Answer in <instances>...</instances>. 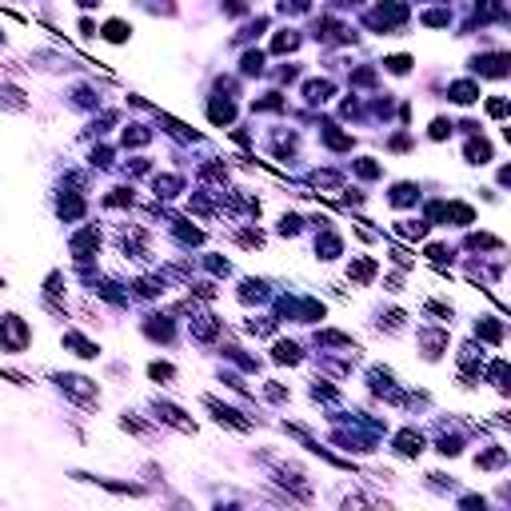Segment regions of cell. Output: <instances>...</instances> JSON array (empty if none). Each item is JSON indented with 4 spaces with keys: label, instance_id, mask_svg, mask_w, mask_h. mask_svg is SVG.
Masks as SVG:
<instances>
[{
    "label": "cell",
    "instance_id": "8fae6325",
    "mask_svg": "<svg viewBox=\"0 0 511 511\" xmlns=\"http://www.w3.org/2000/svg\"><path fill=\"white\" fill-rule=\"evenodd\" d=\"M463 156H467V164H492V144L487 140H467Z\"/></svg>",
    "mask_w": 511,
    "mask_h": 511
},
{
    "label": "cell",
    "instance_id": "52a82bcc",
    "mask_svg": "<svg viewBox=\"0 0 511 511\" xmlns=\"http://www.w3.org/2000/svg\"><path fill=\"white\" fill-rule=\"evenodd\" d=\"M96 248H100V232H96V228H84L80 236H72V255H76V260H88Z\"/></svg>",
    "mask_w": 511,
    "mask_h": 511
},
{
    "label": "cell",
    "instance_id": "277c9868",
    "mask_svg": "<svg viewBox=\"0 0 511 511\" xmlns=\"http://www.w3.org/2000/svg\"><path fill=\"white\" fill-rule=\"evenodd\" d=\"M471 68H476L479 76H495V80H503V76H508V52H492V56H476V60H471Z\"/></svg>",
    "mask_w": 511,
    "mask_h": 511
},
{
    "label": "cell",
    "instance_id": "836d02e7",
    "mask_svg": "<svg viewBox=\"0 0 511 511\" xmlns=\"http://www.w3.org/2000/svg\"><path fill=\"white\" fill-rule=\"evenodd\" d=\"M280 232H284V236H296V232H300V216H284V220H280Z\"/></svg>",
    "mask_w": 511,
    "mask_h": 511
},
{
    "label": "cell",
    "instance_id": "4dcf8cb0",
    "mask_svg": "<svg viewBox=\"0 0 511 511\" xmlns=\"http://www.w3.org/2000/svg\"><path fill=\"white\" fill-rule=\"evenodd\" d=\"M355 172L364 176V180H376V176H380V164H371V160H355Z\"/></svg>",
    "mask_w": 511,
    "mask_h": 511
},
{
    "label": "cell",
    "instance_id": "2e32d148",
    "mask_svg": "<svg viewBox=\"0 0 511 511\" xmlns=\"http://www.w3.org/2000/svg\"><path fill=\"white\" fill-rule=\"evenodd\" d=\"M476 335H479V340H487V344H503V324L483 319V324H476Z\"/></svg>",
    "mask_w": 511,
    "mask_h": 511
},
{
    "label": "cell",
    "instance_id": "f546056e",
    "mask_svg": "<svg viewBox=\"0 0 511 511\" xmlns=\"http://www.w3.org/2000/svg\"><path fill=\"white\" fill-rule=\"evenodd\" d=\"M148 376H152V380H172L176 367L172 364H160V360H156V364H148Z\"/></svg>",
    "mask_w": 511,
    "mask_h": 511
},
{
    "label": "cell",
    "instance_id": "30bf717a",
    "mask_svg": "<svg viewBox=\"0 0 511 511\" xmlns=\"http://www.w3.org/2000/svg\"><path fill=\"white\" fill-rule=\"evenodd\" d=\"M348 276L355 280V284H367V280L376 276V260H371V255H360V260H351Z\"/></svg>",
    "mask_w": 511,
    "mask_h": 511
},
{
    "label": "cell",
    "instance_id": "7c38bea8",
    "mask_svg": "<svg viewBox=\"0 0 511 511\" xmlns=\"http://www.w3.org/2000/svg\"><path fill=\"white\" fill-rule=\"evenodd\" d=\"M64 344H68V348L76 351L80 360H96V355H100L92 340H84V335H76V332H68V335H64Z\"/></svg>",
    "mask_w": 511,
    "mask_h": 511
},
{
    "label": "cell",
    "instance_id": "e575fe53",
    "mask_svg": "<svg viewBox=\"0 0 511 511\" xmlns=\"http://www.w3.org/2000/svg\"><path fill=\"white\" fill-rule=\"evenodd\" d=\"M428 255L435 260V264H444V260H451V248H444V244H431V248H428Z\"/></svg>",
    "mask_w": 511,
    "mask_h": 511
},
{
    "label": "cell",
    "instance_id": "6da1fadb",
    "mask_svg": "<svg viewBox=\"0 0 511 511\" xmlns=\"http://www.w3.org/2000/svg\"><path fill=\"white\" fill-rule=\"evenodd\" d=\"M28 340H32V332L20 316H0V348L4 351H24Z\"/></svg>",
    "mask_w": 511,
    "mask_h": 511
},
{
    "label": "cell",
    "instance_id": "ba28073f",
    "mask_svg": "<svg viewBox=\"0 0 511 511\" xmlns=\"http://www.w3.org/2000/svg\"><path fill=\"white\" fill-rule=\"evenodd\" d=\"M447 100H455V104H476V100H479V84H476V80H455V84L447 88Z\"/></svg>",
    "mask_w": 511,
    "mask_h": 511
},
{
    "label": "cell",
    "instance_id": "603a6c76",
    "mask_svg": "<svg viewBox=\"0 0 511 511\" xmlns=\"http://www.w3.org/2000/svg\"><path fill=\"white\" fill-rule=\"evenodd\" d=\"M208 116H212L216 124H232V116H236V108H232V104L224 100V104H212V108H208Z\"/></svg>",
    "mask_w": 511,
    "mask_h": 511
},
{
    "label": "cell",
    "instance_id": "d6986e66",
    "mask_svg": "<svg viewBox=\"0 0 511 511\" xmlns=\"http://www.w3.org/2000/svg\"><path fill=\"white\" fill-rule=\"evenodd\" d=\"M128 32H132V28H128L124 20H108V24H104V40H112V44H124Z\"/></svg>",
    "mask_w": 511,
    "mask_h": 511
},
{
    "label": "cell",
    "instance_id": "4fadbf2b",
    "mask_svg": "<svg viewBox=\"0 0 511 511\" xmlns=\"http://www.w3.org/2000/svg\"><path fill=\"white\" fill-rule=\"evenodd\" d=\"M340 248H344V244H340V236L324 228V236L316 240V252H319V260H335V255H340Z\"/></svg>",
    "mask_w": 511,
    "mask_h": 511
},
{
    "label": "cell",
    "instance_id": "4316f807",
    "mask_svg": "<svg viewBox=\"0 0 511 511\" xmlns=\"http://www.w3.org/2000/svg\"><path fill=\"white\" fill-rule=\"evenodd\" d=\"M156 192L160 196H176V192H180V180H176V176H156Z\"/></svg>",
    "mask_w": 511,
    "mask_h": 511
},
{
    "label": "cell",
    "instance_id": "7a4b0ae2",
    "mask_svg": "<svg viewBox=\"0 0 511 511\" xmlns=\"http://www.w3.org/2000/svg\"><path fill=\"white\" fill-rule=\"evenodd\" d=\"M56 383H60L64 396H72L76 403H84V408H96V403H100V392H96V383L84 380V376H56Z\"/></svg>",
    "mask_w": 511,
    "mask_h": 511
},
{
    "label": "cell",
    "instance_id": "ffe728a7",
    "mask_svg": "<svg viewBox=\"0 0 511 511\" xmlns=\"http://www.w3.org/2000/svg\"><path fill=\"white\" fill-rule=\"evenodd\" d=\"M415 196H419V192H415V184H408V180H403V184H396V188H392V204L403 208V204H412Z\"/></svg>",
    "mask_w": 511,
    "mask_h": 511
},
{
    "label": "cell",
    "instance_id": "d6a6232c",
    "mask_svg": "<svg viewBox=\"0 0 511 511\" xmlns=\"http://www.w3.org/2000/svg\"><path fill=\"white\" fill-rule=\"evenodd\" d=\"M447 136H451V124H447L444 116H439V120L431 124V140H447Z\"/></svg>",
    "mask_w": 511,
    "mask_h": 511
},
{
    "label": "cell",
    "instance_id": "cb8c5ba5",
    "mask_svg": "<svg viewBox=\"0 0 511 511\" xmlns=\"http://www.w3.org/2000/svg\"><path fill=\"white\" fill-rule=\"evenodd\" d=\"M60 216H64V220H76V216H84V200H76V196L60 200Z\"/></svg>",
    "mask_w": 511,
    "mask_h": 511
},
{
    "label": "cell",
    "instance_id": "ac0fdd59",
    "mask_svg": "<svg viewBox=\"0 0 511 511\" xmlns=\"http://www.w3.org/2000/svg\"><path fill=\"white\" fill-rule=\"evenodd\" d=\"M419 340H424V348H428L424 355H428V360H435V355H439V348L447 344V332H424Z\"/></svg>",
    "mask_w": 511,
    "mask_h": 511
},
{
    "label": "cell",
    "instance_id": "8992f818",
    "mask_svg": "<svg viewBox=\"0 0 511 511\" xmlns=\"http://www.w3.org/2000/svg\"><path fill=\"white\" fill-rule=\"evenodd\" d=\"M152 408H156V415L164 419V424H172V428H180V431H196V424H192V419H188L184 412H180V408H172V403H164V399H156Z\"/></svg>",
    "mask_w": 511,
    "mask_h": 511
},
{
    "label": "cell",
    "instance_id": "e0dca14e",
    "mask_svg": "<svg viewBox=\"0 0 511 511\" xmlns=\"http://www.w3.org/2000/svg\"><path fill=\"white\" fill-rule=\"evenodd\" d=\"M503 463H508V451H503V447H492V451L476 455V467H483V471H492V467H503Z\"/></svg>",
    "mask_w": 511,
    "mask_h": 511
},
{
    "label": "cell",
    "instance_id": "d590c367",
    "mask_svg": "<svg viewBox=\"0 0 511 511\" xmlns=\"http://www.w3.org/2000/svg\"><path fill=\"white\" fill-rule=\"evenodd\" d=\"M0 287H4V280H0Z\"/></svg>",
    "mask_w": 511,
    "mask_h": 511
},
{
    "label": "cell",
    "instance_id": "f1b7e54d",
    "mask_svg": "<svg viewBox=\"0 0 511 511\" xmlns=\"http://www.w3.org/2000/svg\"><path fill=\"white\" fill-rule=\"evenodd\" d=\"M387 72H396V76H403V72H408V68H412V56H387Z\"/></svg>",
    "mask_w": 511,
    "mask_h": 511
},
{
    "label": "cell",
    "instance_id": "9c48e42d",
    "mask_svg": "<svg viewBox=\"0 0 511 511\" xmlns=\"http://www.w3.org/2000/svg\"><path fill=\"white\" fill-rule=\"evenodd\" d=\"M396 451H399V455H408V460H415V455L424 451V435H419V431H399V435H396Z\"/></svg>",
    "mask_w": 511,
    "mask_h": 511
},
{
    "label": "cell",
    "instance_id": "44dd1931",
    "mask_svg": "<svg viewBox=\"0 0 511 511\" xmlns=\"http://www.w3.org/2000/svg\"><path fill=\"white\" fill-rule=\"evenodd\" d=\"M399 236L424 240V236H428V224H424V220H403V224H399Z\"/></svg>",
    "mask_w": 511,
    "mask_h": 511
},
{
    "label": "cell",
    "instance_id": "5bb4252c",
    "mask_svg": "<svg viewBox=\"0 0 511 511\" xmlns=\"http://www.w3.org/2000/svg\"><path fill=\"white\" fill-rule=\"evenodd\" d=\"M271 360H276V364H300V348H296L292 340H280V344L271 348Z\"/></svg>",
    "mask_w": 511,
    "mask_h": 511
},
{
    "label": "cell",
    "instance_id": "83f0119b",
    "mask_svg": "<svg viewBox=\"0 0 511 511\" xmlns=\"http://www.w3.org/2000/svg\"><path fill=\"white\" fill-rule=\"evenodd\" d=\"M244 72H264V52H244Z\"/></svg>",
    "mask_w": 511,
    "mask_h": 511
},
{
    "label": "cell",
    "instance_id": "d4e9b609",
    "mask_svg": "<svg viewBox=\"0 0 511 511\" xmlns=\"http://www.w3.org/2000/svg\"><path fill=\"white\" fill-rule=\"evenodd\" d=\"M296 44H300V36H296V32H280V36L271 40V52H292Z\"/></svg>",
    "mask_w": 511,
    "mask_h": 511
},
{
    "label": "cell",
    "instance_id": "7402d4cb",
    "mask_svg": "<svg viewBox=\"0 0 511 511\" xmlns=\"http://www.w3.org/2000/svg\"><path fill=\"white\" fill-rule=\"evenodd\" d=\"M0 104H4V108H12V112H20L28 100H24V92H16V88H0Z\"/></svg>",
    "mask_w": 511,
    "mask_h": 511
},
{
    "label": "cell",
    "instance_id": "484cf974",
    "mask_svg": "<svg viewBox=\"0 0 511 511\" xmlns=\"http://www.w3.org/2000/svg\"><path fill=\"white\" fill-rule=\"evenodd\" d=\"M324 140H328V148H340V152H344V148H351V136L335 132V128H328V132H324Z\"/></svg>",
    "mask_w": 511,
    "mask_h": 511
},
{
    "label": "cell",
    "instance_id": "1f68e13d",
    "mask_svg": "<svg viewBox=\"0 0 511 511\" xmlns=\"http://www.w3.org/2000/svg\"><path fill=\"white\" fill-rule=\"evenodd\" d=\"M487 116L503 120V116H508V100H499V96H495V100H487Z\"/></svg>",
    "mask_w": 511,
    "mask_h": 511
},
{
    "label": "cell",
    "instance_id": "3957f363",
    "mask_svg": "<svg viewBox=\"0 0 511 511\" xmlns=\"http://www.w3.org/2000/svg\"><path fill=\"white\" fill-rule=\"evenodd\" d=\"M403 16H408V8H403V4H376V8H371V16H367V24H371V28H383V32H396L399 24H403Z\"/></svg>",
    "mask_w": 511,
    "mask_h": 511
},
{
    "label": "cell",
    "instance_id": "5b68a950",
    "mask_svg": "<svg viewBox=\"0 0 511 511\" xmlns=\"http://www.w3.org/2000/svg\"><path fill=\"white\" fill-rule=\"evenodd\" d=\"M204 403L212 408V412H216V419H220V424H228V428H236V431H248V428H252V424H248V419H244V415H240L236 408H224L220 399L204 396Z\"/></svg>",
    "mask_w": 511,
    "mask_h": 511
},
{
    "label": "cell",
    "instance_id": "9a60e30c",
    "mask_svg": "<svg viewBox=\"0 0 511 511\" xmlns=\"http://www.w3.org/2000/svg\"><path fill=\"white\" fill-rule=\"evenodd\" d=\"M303 96H308L312 104H324V100L332 96V80H308V88H303Z\"/></svg>",
    "mask_w": 511,
    "mask_h": 511
}]
</instances>
